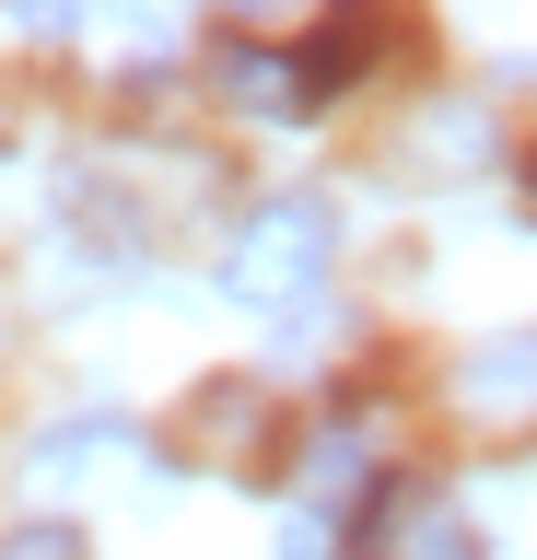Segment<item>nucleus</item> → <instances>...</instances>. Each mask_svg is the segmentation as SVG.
I'll return each mask as SVG.
<instances>
[{"label": "nucleus", "mask_w": 537, "mask_h": 560, "mask_svg": "<svg viewBox=\"0 0 537 560\" xmlns=\"http://www.w3.org/2000/svg\"><path fill=\"white\" fill-rule=\"evenodd\" d=\"M327 257H339V210L327 199H257L246 222H234V245H222V292L246 315H292L327 292Z\"/></svg>", "instance_id": "1"}, {"label": "nucleus", "mask_w": 537, "mask_h": 560, "mask_svg": "<svg viewBox=\"0 0 537 560\" xmlns=\"http://www.w3.org/2000/svg\"><path fill=\"white\" fill-rule=\"evenodd\" d=\"M362 560H479V537L432 479H386L362 502Z\"/></svg>", "instance_id": "2"}, {"label": "nucleus", "mask_w": 537, "mask_h": 560, "mask_svg": "<svg viewBox=\"0 0 537 560\" xmlns=\"http://www.w3.org/2000/svg\"><path fill=\"white\" fill-rule=\"evenodd\" d=\"M456 409L491 420V432H514V420H537V327H502V339H479L456 362Z\"/></svg>", "instance_id": "3"}, {"label": "nucleus", "mask_w": 537, "mask_h": 560, "mask_svg": "<svg viewBox=\"0 0 537 560\" xmlns=\"http://www.w3.org/2000/svg\"><path fill=\"white\" fill-rule=\"evenodd\" d=\"M222 94L257 105V117H316V94H304V59H281V47H257V35H222L211 47Z\"/></svg>", "instance_id": "4"}, {"label": "nucleus", "mask_w": 537, "mask_h": 560, "mask_svg": "<svg viewBox=\"0 0 537 560\" xmlns=\"http://www.w3.org/2000/svg\"><path fill=\"white\" fill-rule=\"evenodd\" d=\"M374 47H386V24H374V0H339V24L327 35H304V47H292V59H304V94H351L362 70H374Z\"/></svg>", "instance_id": "5"}, {"label": "nucleus", "mask_w": 537, "mask_h": 560, "mask_svg": "<svg viewBox=\"0 0 537 560\" xmlns=\"http://www.w3.org/2000/svg\"><path fill=\"white\" fill-rule=\"evenodd\" d=\"M129 444H141L129 420H59V432L36 444V479H71V467H94V455H129Z\"/></svg>", "instance_id": "6"}, {"label": "nucleus", "mask_w": 537, "mask_h": 560, "mask_svg": "<svg viewBox=\"0 0 537 560\" xmlns=\"http://www.w3.org/2000/svg\"><path fill=\"white\" fill-rule=\"evenodd\" d=\"M351 479H362V432H327V444L304 455V490H327V502H339Z\"/></svg>", "instance_id": "7"}, {"label": "nucleus", "mask_w": 537, "mask_h": 560, "mask_svg": "<svg viewBox=\"0 0 537 560\" xmlns=\"http://www.w3.org/2000/svg\"><path fill=\"white\" fill-rule=\"evenodd\" d=\"M0 560H94V549H82L59 514H36V525H12V537H0Z\"/></svg>", "instance_id": "8"}, {"label": "nucleus", "mask_w": 537, "mask_h": 560, "mask_svg": "<svg viewBox=\"0 0 537 560\" xmlns=\"http://www.w3.org/2000/svg\"><path fill=\"white\" fill-rule=\"evenodd\" d=\"M281 560H327V525H316V514H292V525H281Z\"/></svg>", "instance_id": "9"}, {"label": "nucleus", "mask_w": 537, "mask_h": 560, "mask_svg": "<svg viewBox=\"0 0 537 560\" xmlns=\"http://www.w3.org/2000/svg\"><path fill=\"white\" fill-rule=\"evenodd\" d=\"M222 12H269V0H222Z\"/></svg>", "instance_id": "10"}]
</instances>
